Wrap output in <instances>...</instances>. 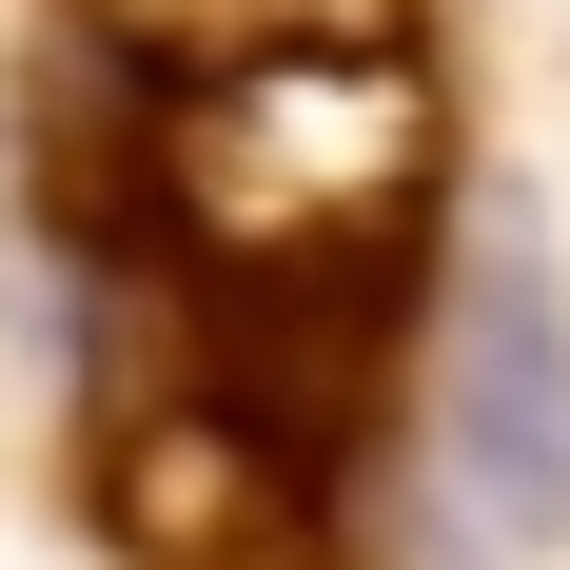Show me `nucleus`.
I'll use <instances>...</instances> for the list:
<instances>
[{
    "mask_svg": "<svg viewBox=\"0 0 570 570\" xmlns=\"http://www.w3.org/2000/svg\"><path fill=\"white\" fill-rule=\"evenodd\" d=\"M453 472L492 492V531H570V295L551 236H512V197H492V276L453 354Z\"/></svg>",
    "mask_w": 570,
    "mask_h": 570,
    "instance_id": "7ed1b4c3",
    "label": "nucleus"
},
{
    "mask_svg": "<svg viewBox=\"0 0 570 570\" xmlns=\"http://www.w3.org/2000/svg\"><path fill=\"white\" fill-rule=\"evenodd\" d=\"M99 531L138 570H315L335 551V512H315V433H276V413L236 394H138L99 413Z\"/></svg>",
    "mask_w": 570,
    "mask_h": 570,
    "instance_id": "f03ea898",
    "label": "nucleus"
},
{
    "mask_svg": "<svg viewBox=\"0 0 570 570\" xmlns=\"http://www.w3.org/2000/svg\"><path fill=\"white\" fill-rule=\"evenodd\" d=\"M433 177H453V99L413 40H217L197 79H158L138 138L177 276L236 335H315L335 295H394Z\"/></svg>",
    "mask_w": 570,
    "mask_h": 570,
    "instance_id": "f257e3e1",
    "label": "nucleus"
}]
</instances>
